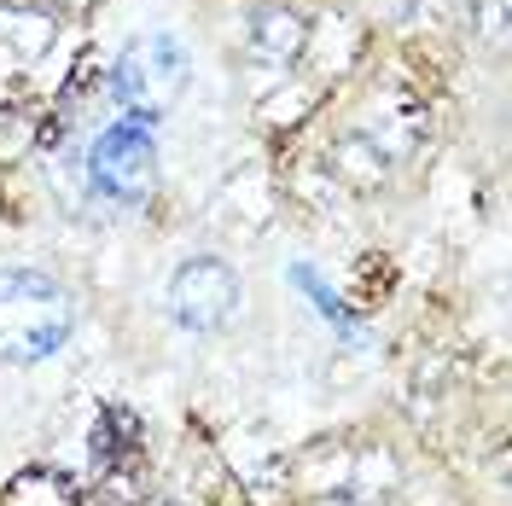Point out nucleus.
<instances>
[{
  "label": "nucleus",
  "mask_w": 512,
  "mask_h": 506,
  "mask_svg": "<svg viewBox=\"0 0 512 506\" xmlns=\"http://www.w3.org/2000/svg\"><path fill=\"white\" fill-rule=\"evenodd\" d=\"M88 181L99 198L111 204H140L146 192L158 187V140L146 117H128V123L105 128L88 152Z\"/></svg>",
  "instance_id": "7ed1b4c3"
},
{
  "label": "nucleus",
  "mask_w": 512,
  "mask_h": 506,
  "mask_svg": "<svg viewBox=\"0 0 512 506\" xmlns=\"http://www.w3.org/2000/svg\"><path fill=\"white\" fill-rule=\"evenodd\" d=\"M187 76H192V53L175 30H152L140 41H128L123 59H117V99H123L134 117H163L175 99L187 94Z\"/></svg>",
  "instance_id": "f03ea898"
},
{
  "label": "nucleus",
  "mask_w": 512,
  "mask_h": 506,
  "mask_svg": "<svg viewBox=\"0 0 512 506\" xmlns=\"http://www.w3.org/2000/svg\"><path fill=\"white\" fill-rule=\"evenodd\" d=\"M70 338V291L41 268H0V361L35 367Z\"/></svg>",
  "instance_id": "f257e3e1"
},
{
  "label": "nucleus",
  "mask_w": 512,
  "mask_h": 506,
  "mask_svg": "<svg viewBox=\"0 0 512 506\" xmlns=\"http://www.w3.org/2000/svg\"><path fill=\"white\" fill-rule=\"evenodd\" d=\"M239 309V274L222 256H187L169 280V315L181 332H222Z\"/></svg>",
  "instance_id": "20e7f679"
},
{
  "label": "nucleus",
  "mask_w": 512,
  "mask_h": 506,
  "mask_svg": "<svg viewBox=\"0 0 512 506\" xmlns=\"http://www.w3.org/2000/svg\"><path fill=\"white\" fill-rule=\"evenodd\" d=\"M297 41H303V24L291 12H280V6L256 12V47H262V59H291Z\"/></svg>",
  "instance_id": "39448f33"
}]
</instances>
